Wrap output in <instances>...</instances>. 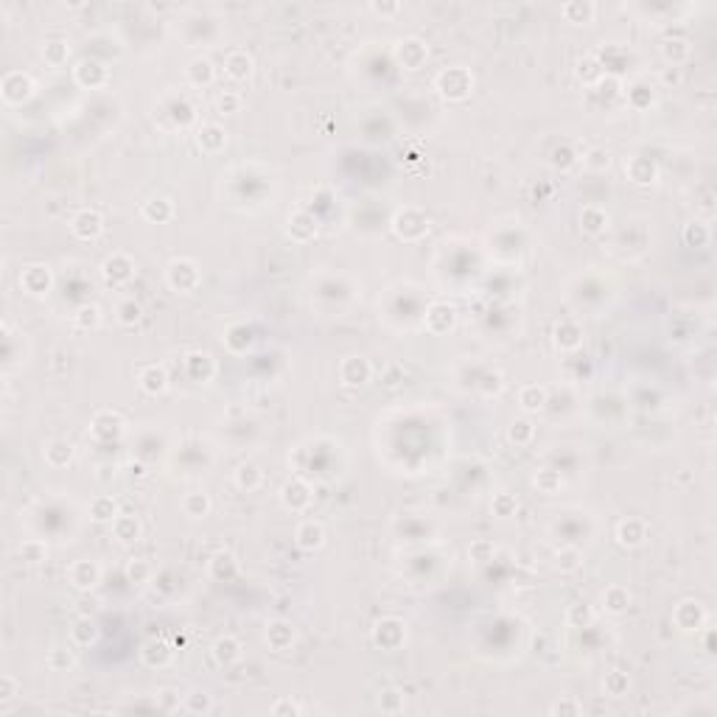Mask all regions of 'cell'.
Returning a JSON list of instances; mask_svg holds the SVG:
<instances>
[{
    "label": "cell",
    "mask_w": 717,
    "mask_h": 717,
    "mask_svg": "<svg viewBox=\"0 0 717 717\" xmlns=\"http://www.w3.org/2000/svg\"><path fill=\"white\" fill-rule=\"evenodd\" d=\"M438 90L446 96V98H452V101H463L468 93H471V87H474V73L471 70H466V67H446L440 76H438Z\"/></svg>",
    "instance_id": "6da1fadb"
},
{
    "label": "cell",
    "mask_w": 717,
    "mask_h": 717,
    "mask_svg": "<svg viewBox=\"0 0 717 717\" xmlns=\"http://www.w3.org/2000/svg\"><path fill=\"white\" fill-rule=\"evenodd\" d=\"M169 286L174 289V291H183V294H188V291H194L197 286H199V266L194 263V261H171L169 263Z\"/></svg>",
    "instance_id": "7a4b0ae2"
},
{
    "label": "cell",
    "mask_w": 717,
    "mask_h": 717,
    "mask_svg": "<svg viewBox=\"0 0 717 717\" xmlns=\"http://www.w3.org/2000/svg\"><path fill=\"white\" fill-rule=\"evenodd\" d=\"M67 580H70V586H73V588H79V591H90V588H96V586H98V580H101V569H98V563H96V560H76V563L67 569Z\"/></svg>",
    "instance_id": "3957f363"
},
{
    "label": "cell",
    "mask_w": 717,
    "mask_h": 717,
    "mask_svg": "<svg viewBox=\"0 0 717 717\" xmlns=\"http://www.w3.org/2000/svg\"><path fill=\"white\" fill-rule=\"evenodd\" d=\"M70 230H73L76 239L93 241L104 233V219H101L98 211H79L70 222Z\"/></svg>",
    "instance_id": "277c9868"
},
{
    "label": "cell",
    "mask_w": 717,
    "mask_h": 717,
    "mask_svg": "<svg viewBox=\"0 0 717 717\" xmlns=\"http://www.w3.org/2000/svg\"><path fill=\"white\" fill-rule=\"evenodd\" d=\"M370 364H367V359H362V356H348L342 364H339V379H342V384H348V387H362V384H367L370 381Z\"/></svg>",
    "instance_id": "5b68a950"
},
{
    "label": "cell",
    "mask_w": 717,
    "mask_h": 717,
    "mask_svg": "<svg viewBox=\"0 0 717 717\" xmlns=\"http://www.w3.org/2000/svg\"><path fill=\"white\" fill-rule=\"evenodd\" d=\"M426 56H429L426 45H423L421 39H415V37L398 42V48H395V59H398L407 70H418V67L426 62Z\"/></svg>",
    "instance_id": "8992f818"
},
{
    "label": "cell",
    "mask_w": 717,
    "mask_h": 717,
    "mask_svg": "<svg viewBox=\"0 0 717 717\" xmlns=\"http://www.w3.org/2000/svg\"><path fill=\"white\" fill-rule=\"evenodd\" d=\"M101 272H104V277H107L110 283H126V280H132V275H135V263H132L129 255L115 252V255H110V258L104 261Z\"/></svg>",
    "instance_id": "52a82bcc"
},
{
    "label": "cell",
    "mask_w": 717,
    "mask_h": 717,
    "mask_svg": "<svg viewBox=\"0 0 717 717\" xmlns=\"http://www.w3.org/2000/svg\"><path fill=\"white\" fill-rule=\"evenodd\" d=\"M20 283H22V286H25V291H28V294H34V297L48 294V289H51V272H48V266H42V263L25 266V269H22V275H20Z\"/></svg>",
    "instance_id": "ba28073f"
},
{
    "label": "cell",
    "mask_w": 717,
    "mask_h": 717,
    "mask_svg": "<svg viewBox=\"0 0 717 717\" xmlns=\"http://www.w3.org/2000/svg\"><path fill=\"white\" fill-rule=\"evenodd\" d=\"M280 499H283V504H286L289 510L300 513V510H305V507L311 504V487H308L303 479H291V482L283 485Z\"/></svg>",
    "instance_id": "9c48e42d"
},
{
    "label": "cell",
    "mask_w": 717,
    "mask_h": 717,
    "mask_svg": "<svg viewBox=\"0 0 717 717\" xmlns=\"http://www.w3.org/2000/svg\"><path fill=\"white\" fill-rule=\"evenodd\" d=\"M228 143V132L219 126V124H205L197 135V146L205 152V154H219Z\"/></svg>",
    "instance_id": "30bf717a"
},
{
    "label": "cell",
    "mask_w": 717,
    "mask_h": 717,
    "mask_svg": "<svg viewBox=\"0 0 717 717\" xmlns=\"http://www.w3.org/2000/svg\"><path fill=\"white\" fill-rule=\"evenodd\" d=\"M625 171H628V177H631L636 185H650V183H656V177H659V169H656L647 157H639V154H633V157L625 160Z\"/></svg>",
    "instance_id": "8fae6325"
},
{
    "label": "cell",
    "mask_w": 717,
    "mask_h": 717,
    "mask_svg": "<svg viewBox=\"0 0 717 717\" xmlns=\"http://www.w3.org/2000/svg\"><path fill=\"white\" fill-rule=\"evenodd\" d=\"M294 541H297L300 549L314 552V549H320V546L325 544V529H322V524H317V521H303V524L297 527V532H294Z\"/></svg>",
    "instance_id": "7c38bea8"
},
{
    "label": "cell",
    "mask_w": 717,
    "mask_h": 717,
    "mask_svg": "<svg viewBox=\"0 0 717 717\" xmlns=\"http://www.w3.org/2000/svg\"><path fill=\"white\" fill-rule=\"evenodd\" d=\"M645 538H647L645 521H639V518H625V521L617 524V541H619L622 546H639Z\"/></svg>",
    "instance_id": "4fadbf2b"
},
{
    "label": "cell",
    "mask_w": 717,
    "mask_h": 717,
    "mask_svg": "<svg viewBox=\"0 0 717 717\" xmlns=\"http://www.w3.org/2000/svg\"><path fill=\"white\" fill-rule=\"evenodd\" d=\"M289 236L294 241L314 239V236H317V222H314V216L305 213V211H294V213L289 216Z\"/></svg>",
    "instance_id": "5bb4252c"
},
{
    "label": "cell",
    "mask_w": 717,
    "mask_h": 717,
    "mask_svg": "<svg viewBox=\"0 0 717 717\" xmlns=\"http://www.w3.org/2000/svg\"><path fill=\"white\" fill-rule=\"evenodd\" d=\"M225 73L233 81H244L252 73V56L246 51H230L225 59Z\"/></svg>",
    "instance_id": "9a60e30c"
},
{
    "label": "cell",
    "mask_w": 717,
    "mask_h": 717,
    "mask_svg": "<svg viewBox=\"0 0 717 717\" xmlns=\"http://www.w3.org/2000/svg\"><path fill=\"white\" fill-rule=\"evenodd\" d=\"M166 387H169V376H166V370H163V367L149 364V367H143V370H140V390H143V393H149V395H160V393H166Z\"/></svg>",
    "instance_id": "2e32d148"
},
{
    "label": "cell",
    "mask_w": 717,
    "mask_h": 717,
    "mask_svg": "<svg viewBox=\"0 0 717 717\" xmlns=\"http://www.w3.org/2000/svg\"><path fill=\"white\" fill-rule=\"evenodd\" d=\"M628 605H631V591H628V588H622V586H608V588L603 591V608H605L608 614H625Z\"/></svg>",
    "instance_id": "e0dca14e"
},
{
    "label": "cell",
    "mask_w": 717,
    "mask_h": 717,
    "mask_svg": "<svg viewBox=\"0 0 717 717\" xmlns=\"http://www.w3.org/2000/svg\"><path fill=\"white\" fill-rule=\"evenodd\" d=\"M213 659H216L219 664H225V667L236 664V662L241 659V642L239 639H233V636H222V639H216V645H213Z\"/></svg>",
    "instance_id": "ac0fdd59"
},
{
    "label": "cell",
    "mask_w": 717,
    "mask_h": 717,
    "mask_svg": "<svg viewBox=\"0 0 717 717\" xmlns=\"http://www.w3.org/2000/svg\"><path fill=\"white\" fill-rule=\"evenodd\" d=\"M518 404L524 412H541L546 407V387H538V384H527L521 387L518 393Z\"/></svg>",
    "instance_id": "d6986e66"
},
{
    "label": "cell",
    "mask_w": 717,
    "mask_h": 717,
    "mask_svg": "<svg viewBox=\"0 0 717 717\" xmlns=\"http://www.w3.org/2000/svg\"><path fill=\"white\" fill-rule=\"evenodd\" d=\"M73 460V443L67 440H51L45 449V463L53 468H65Z\"/></svg>",
    "instance_id": "ffe728a7"
},
{
    "label": "cell",
    "mask_w": 717,
    "mask_h": 717,
    "mask_svg": "<svg viewBox=\"0 0 717 717\" xmlns=\"http://www.w3.org/2000/svg\"><path fill=\"white\" fill-rule=\"evenodd\" d=\"M121 513H118V501L112 499V496H96L93 501H90V518L93 521H115Z\"/></svg>",
    "instance_id": "44dd1931"
},
{
    "label": "cell",
    "mask_w": 717,
    "mask_h": 717,
    "mask_svg": "<svg viewBox=\"0 0 717 717\" xmlns=\"http://www.w3.org/2000/svg\"><path fill=\"white\" fill-rule=\"evenodd\" d=\"M266 642H269L272 650H286L294 642V628L286 625V622H272L266 628Z\"/></svg>",
    "instance_id": "7402d4cb"
},
{
    "label": "cell",
    "mask_w": 717,
    "mask_h": 717,
    "mask_svg": "<svg viewBox=\"0 0 717 717\" xmlns=\"http://www.w3.org/2000/svg\"><path fill=\"white\" fill-rule=\"evenodd\" d=\"M112 532H115V538H118V541L132 544V541H138V538H140L143 527H140V521H138V518H132V515H118V518L112 521Z\"/></svg>",
    "instance_id": "603a6c76"
},
{
    "label": "cell",
    "mask_w": 717,
    "mask_h": 717,
    "mask_svg": "<svg viewBox=\"0 0 717 717\" xmlns=\"http://www.w3.org/2000/svg\"><path fill=\"white\" fill-rule=\"evenodd\" d=\"M560 11H563V17H566L569 22H574V25H586V22H591V20H594L597 6H594V3H566Z\"/></svg>",
    "instance_id": "cb8c5ba5"
},
{
    "label": "cell",
    "mask_w": 717,
    "mask_h": 717,
    "mask_svg": "<svg viewBox=\"0 0 717 717\" xmlns=\"http://www.w3.org/2000/svg\"><path fill=\"white\" fill-rule=\"evenodd\" d=\"M580 228H583L586 233L597 236V233H603V230L608 228V213L600 211V208H586V211L580 213Z\"/></svg>",
    "instance_id": "d4e9b609"
},
{
    "label": "cell",
    "mask_w": 717,
    "mask_h": 717,
    "mask_svg": "<svg viewBox=\"0 0 717 717\" xmlns=\"http://www.w3.org/2000/svg\"><path fill=\"white\" fill-rule=\"evenodd\" d=\"M183 510H185V515H191V518H202V515H208V510H211V499H208V493H202V490L185 493V499H183Z\"/></svg>",
    "instance_id": "484cf974"
},
{
    "label": "cell",
    "mask_w": 717,
    "mask_h": 717,
    "mask_svg": "<svg viewBox=\"0 0 717 717\" xmlns=\"http://www.w3.org/2000/svg\"><path fill=\"white\" fill-rule=\"evenodd\" d=\"M183 709L191 715H208V712H213V698L202 690H194L183 698Z\"/></svg>",
    "instance_id": "4316f807"
},
{
    "label": "cell",
    "mask_w": 717,
    "mask_h": 717,
    "mask_svg": "<svg viewBox=\"0 0 717 717\" xmlns=\"http://www.w3.org/2000/svg\"><path fill=\"white\" fill-rule=\"evenodd\" d=\"M188 81L194 84V87H202V84H211L213 81V65L208 62V59H194L191 65H188Z\"/></svg>",
    "instance_id": "83f0119b"
},
{
    "label": "cell",
    "mask_w": 717,
    "mask_h": 717,
    "mask_svg": "<svg viewBox=\"0 0 717 717\" xmlns=\"http://www.w3.org/2000/svg\"><path fill=\"white\" fill-rule=\"evenodd\" d=\"M96 636H98V631H96V622H93V619H79V622L70 628V639H73V645H79V647L93 645Z\"/></svg>",
    "instance_id": "f1b7e54d"
},
{
    "label": "cell",
    "mask_w": 717,
    "mask_h": 717,
    "mask_svg": "<svg viewBox=\"0 0 717 717\" xmlns=\"http://www.w3.org/2000/svg\"><path fill=\"white\" fill-rule=\"evenodd\" d=\"M580 336H583V331H580L574 322H560V325H558V331H555L558 345H560V348H566V350H574V348L583 342Z\"/></svg>",
    "instance_id": "f546056e"
},
{
    "label": "cell",
    "mask_w": 717,
    "mask_h": 717,
    "mask_svg": "<svg viewBox=\"0 0 717 717\" xmlns=\"http://www.w3.org/2000/svg\"><path fill=\"white\" fill-rule=\"evenodd\" d=\"M73 325L81 328V331L98 328V325H101V308H98V305H81V308L73 314Z\"/></svg>",
    "instance_id": "4dcf8cb0"
},
{
    "label": "cell",
    "mask_w": 717,
    "mask_h": 717,
    "mask_svg": "<svg viewBox=\"0 0 717 717\" xmlns=\"http://www.w3.org/2000/svg\"><path fill=\"white\" fill-rule=\"evenodd\" d=\"M171 213H174V208H171L169 199H152V202L143 205V216H146L149 222H169Z\"/></svg>",
    "instance_id": "1f68e13d"
},
{
    "label": "cell",
    "mask_w": 717,
    "mask_h": 717,
    "mask_svg": "<svg viewBox=\"0 0 717 717\" xmlns=\"http://www.w3.org/2000/svg\"><path fill=\"white\" fill-rule=\"evenodd\" d=\"M583 166H586L588 171H605V169L611 166V152L594 146V149H588V152L583 154Z\"/></svg>",
    "instance_id": "d6a6232c"
},
{
    "label": "cell",
    "mask_w": 717,
    "mask_h": 717,
    "mask_svg": "<svg viewBox=\"0 0 717 717\" xmlns=\"http://www.w3.org/2000/svg\"><path fill=\"white\" fill-rule=\"evenodd\" d=\"M67 53H70V48H67V42H65V39H53V42H48V45L42 48V56H45V62H48V65H53V67L65 65Z\"/></svg>",
    "instance_id": "836d02e7"
},
{
    "label": "cell",
    "mask_w": 717,
    "mask_h": 717,
    "mask_svg": "<svg viewBox=\"0 0 717 717\" xmlns=\"http://www.w3.org/2000/svg\"><path fill=\"white\" fill-rule=\"evenodd\" d=\"M628 687H631V681H628V676H625V673H619V670L608 673V676H605V681H603V690H605L611 698H622V695L628 692Z\"/></svg>",
    "instance_id": "e575fe53"
},
{
    "label": "cell",
    "mask_w": 717,
    "mask_h": 717,
    "mask_svg": "<svg viewBox=\"0 0 717 717\" xmlns=\"http://www.w3.org/2000/svg\"><path fill=\"white\" fill-rule=\"evenodd\" d=\"M261 479H263V474H261L258 466H252V463H244V466H239V471H236V485L244 487V490H255V487L261 485Z\"/></svg>",
    "instance_id": "d590c367"
},
{
    "label": "cell",
    "mask_w": 717,
    "mask_h": 717,
    "mask_svg": "<svg viewBox=\"0 0 717 717\" xmlns=\"http://www.w3.org/2000/svg\"><path fill=\"white\" fill-rule=\"evenodd\" d=\"M20 558H22L25 563H42V560L48 558V546H45L42 541H25V544L20 546Z\"/></svg>",
    "instance_id": "8d00e7d4"
},
{
    "label": "cell",
    "mask_w": 717,
    "mask_h": 717,
    "mask_svg": "<svg viewBox=\"0 0 717 717\" xmlns=\"http://www.w3.org/2000/svg\"><path fill=\"white\" fill-rule=\"evenodd\" d=\"M555 566H558L560 572H577V569L583 566V555H580L577 549H560Z\"/></svg>",
    "instance_id": "74e56055"
},
{
    "label": "cell",
    "mask_w": 717,
    "mask_h": 717,
    "mask_svg": "<svg viewBox=\"0 0 717 717\" xmlns=\"http://www.w3.org/2000/svg\"><path fill=\"white\" fill-rule=\"evenodd\" d=\"M560 485H563V479L558 477L555 471H538V477H535V487L541 490V493H558L560 490Z\"/></svg>",
    "instance_id": "f35d334b"
},
{
    "label": "cell",
    "mask_w": 717,
    "mask_h": 717,
    "mask_svg": "<svg viewBox=\"0 0 717 717\" xmlns=\"http://www.w3.org/2000/svg\"><path fill=\"white\" fill-rule=\"evenodd\" d=\"M140 314H143V308H140V303H135V300H124V303L118 305V320H121L124 325H135V322L140 320Z\"/></svg>",
    "instance_id": "ab89813d"
},
{
    "label": "cell",
    "mask_w": 717,
    "mask_h": 717,
    "mask_svg": "<svg viewBox=\"0 0 717 717\" xmlns=\"http://www.w3.org/2000/svg\"><path fill=\"white\" fill-rule=\"evenodd\" d=\"M532 435H535V429H532L529 421H513V426H510V440H513V443L524 446V443L532 440Z\"/></svg>",
    "instance_id": "60d3db41"
},
{
    "label": "cell",
    "mask_w": 717,
    "mask_h": 717,
    "mask_svg": "<svg viewBox=\"0 0 717 717\" xmlns=\"http://www.w3.org/2000/svg\"><path fill=\"white\" fill-rule=\"evenodd\" d=\"M664 56H667V62L678 65L681 59H687V56H690V45H687L684 39H670V42L664 45Z\"/></svg>",
    "instance_id": "b9f144b4"
},
{
    "label": "cell",
    "mask_w": 717,
    "mask_h": 717,
    "mask_svg": "<svg viewBox=\"0 0 717 717\" xmlns=\"http://www.w3.org/2000/svg\"><path fill=\"white\" fill-rule=\"evenodd\" d=\"M126 577H129L132 583H146V580L152 577V566H149L146 560H132V563L126 566Z\"/></svg>",
    "instance_id": "7bdbcfd3"
},
{
    "label": "cell",
    "mask_w": 717,
    "mask_h": 717,
    "mask_svg": "<svg viewBox=\"0 0 717 717\" xmlns=\"http://www.w3.org/2000/svg\"><path fill=\"white\" fill-rule=\"evenodd\" d=\"M493 510H496V515L507 518V515L515 513V499H513L510 493H499V496L493 499Z\"/></svg>",
    "instance_id": "ee69618b"
},
{
    "label": "cell",
    "mask_w": 717,
    "mask_h": 717,
    "mask_svg": "<svg viewBox=\"0 0 717 717\" xmlns=\"http://www.w3.org/2000/svg\"><path fill=\"white\" fill-rule=\"evenodd\" d=\"M216 107H219V112H225V115H230V112H239V110H241V96H239V93H222V96L216 98Z\"/></svg>",
    "instance_id": "f6af8a7d"
},
{
    "label": "cell",
    "mask_w": 717,
    "mask_h": 717,
    "mask_svg": "<svg viewBox=\"0 0 717 717\" xmlns=\"http://www.w3.org/2000/svg\"><path fill=\"white\" fill-rule=\"evenodd\" d=\"M17 692H20L17 678H14V676H3V678H0V701H3V704H6V701H14Z\"/></svg>",
    "instance_id": "bcb514c9"
},
{
    "label": "cell",
    "mask_w": 717,
    "mask_h": 717,
    "mask_svg": "<svg viewBox=\"0 0 717 717\" xmlns=\"http://www.w3.org/2000/svg\"><path fill=\"white\" fill-rule=\"evenodd\" d=\"M490 552H493V544H487V541L471 544V560H477V563H487V560H490Z\"/></svg>",
    "instance_id": "7dc6e473"
},
{
    "label": "cell",
    "mask_w": 717,
    "mask_h": 717,
    "mask_svg": "<svg viewBox=\"0 0 717 717\" xmlns=\"http://www.w3.org/2000/svg\"><path fill=\"white\" fill-rule=\"evenodd\" d=\"M303 709L294 704V701H289V698H283V701H277L275 706H272V715H300Z\"/></svg>",
    "instance_id": "c3c4849f"
},
{
    "label": "cell",
    "mask_w": 717,
    "mask_h": 717,
    "mask_svg": "<svg viewBox=\"0 0 717 717\" xmlns=\"http://www.w3.org/2000/svg\"><path fill=\"white\" fill-rule=\"evenodd\" d=\"M70 664H73V656H70L67 650H53V653H51V667H53V670L70 667Z\"/></svg>",
    "instance_id": "681fc988"
},
{
    "label": "cell",
    "mask_w": 717,
    "mask_h": 717,
    "mask_svg": "<svg viewBox=\"0 0 717 717\" xmlns=\"http://www.w3.org/2000/svg\"><path fill=\"white\" fill-rule=\"evenodd\" d=\"M580 712H583V706L574 704V701H563V704L552 706V715H580Z\"/></svg>",
    "instance_id": "f907efd6"
},
{
    "label": "cell",
    "mask_w": 717,
    "mask_h": 717,
    "mask_svg": "<svg viewBox=\"0 0 717 717\" xmlns=\"http://www.w3.org/2000/svg\"><path fill=\"white\" fill-rule=\"evenodd\" d=\"M370 8H373V11H379V14H395L401 6H398V3H393V6H384V3H373Z\"/></svg>",
    "instance_id": "816d5d0a"
}]
</instances>
